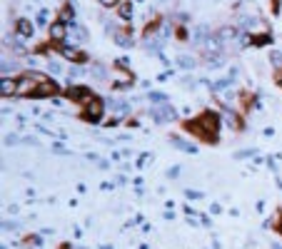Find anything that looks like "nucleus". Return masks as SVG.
<instances>
[{"label": "nucleus", "instance_id": "obj_3", "mask_svg": "<svg viewBox=\"0 0 282 249\" xmlns=\"http://www.w3.org/2000/svg\"><path fill=\"white\" fill-rule=\"evenodd\" d=\"M48 32H50V40H53V43H65V37H68V23L58 20V23L50 25Z\"/></svg>", "mask_w": 282, "mask_h": 249}, {"label": "nucleus", "instance_id": "obj_10", "mask_svg": "<svg viewBox=\"0 0 282 249\" xmlns=\"http://www.w3.org/2000/svg\"><path fill=\"white\" fill-rule=\"evenodd\" d=\"M222 117H225V122L230 124V127H235V130H240V127H243V124H240V120H237V115H235V112H225Z\"/></svg>", "mask_w": 282, "mask_h": 249}, {"label": "nucleus", "instance_id": "obj_23", "mask_svg": "<svg viewBox=\"0 0 282 249\" xmlns=\"http://www.w3.org/2000/svg\"><path fill=\"white\" fill-rule=\"evenodd\" d=\"M3 227H5V229H18V222H5Z\"/></svg>", "mask_w": 282, "mask_h": 249}, {"label": "nucleus", "instance_id": "obj_7", "mask_svg": "<svg viewBox=\"0 0 282 249\" xmlns=\"http://www.w3.org/2000/svg\"><path fill=\"white\" fill-rule=\"evenodd\" d=\"M18 32H20V37H30L33 35V23L25 20V18H20L18 20Z\"/></svg>", "mask_w": 282, "mask_h": 249}, {"label": "nucleus", "instance_id": "obj_12", "mask_svg": "<svg viewBox=\"0 0 282 249\" xmlns=\"http://www.w3.org/2000/svg\"><path fill=\"white\" fill-rule=\"evenodd\" d=\"M63 55H65V58H70V60H77V62L83 60V55H80L75 48H70V45H65V48H63Z\"/></svg>", "mask_w": 282, "mask_h": 249}, {"label": "nucleus", "instance_id": "obj_22", "mask_svg": "<svg viewBox=\"0 0 282 249\" xmlns=\"http://www.w3.org/2000/svg\"><path fill=\"white\" fill-rule=\"evenodd\" d=\"M15 142H18L15 135H8V137H5V145H15Z\"/></svg>", "mask_w": 282, "mask_h": 249}, {"label": "nucleus", "instance_id": "obj_25", "mask_svg": "<svg viewBox=\"0 0 282 249\" xmlns=\"http://www.w3.org/2000/svg\"><path fill=\"white\" fill-rule=\"evenodd\" d=\"M272 249H282V244H277V242H275V244H272Z\"/></svg>", "mask_w": 282, "mask_h": 249}, {"label": "nucleus", "instance_id": "obj_5", "mask_svg": "<svg viewBox=\"0 0 282 249\" xmlns=\"http://www.w3.org/2000/svg\"><path fill=\"white\" fill-rule=\"evenodd\" d=\"M58 88H55V82H50V80H45V82H40V85L35 88V95L33 97H43V95H53Z\"/></svg>", "mask_w": 282, "mask_h": 249}, {"label": "nucleus", "instance_id": "obj_4", "mask_svg": "<svg viewBox=\"0 0 282 249\" xmlns=\"http://www.w3.org/2000/svg\"><path fill=\"white\" fill-rule=\"evenodd\" d=\"M0 95L3 97H8V95H18V80H13V77H3L0 80Z\"/></svg>", "mask_w": 282, "mask_h": 249}, {"label": "nucleus", "instance_id": "obj_11", "mask_svg": "<svg viewBox=\"0 0 282 249\" xmlns=\"http://www.w3.org/2000/svg\"><path fill=\"white\" fill-rule=\"evenodd\" d=\"M177 65H180L182 70H192V67H195V60H192L190 55H180V58H177Z\"/></svg>", "mask_w": 282, "mask_h": 249}, {"label": "nucleus", "instance_id": "obj_2", "mask_svg": "<svg viewBox=\"0 0 282 249\" xmlns=\"http://www.w3.org/2000/svg\"><path fill=\"white\" fill-rule=\"evenodd\" d=\"M103 110H105V102H103V100H88V105H85V117H88L90 122H100Z\"/></svg>", "mask_w": 282, "mask_h": 249}, {"label": "nucleus", "instance_id": "obj_24", "mask_svg": "<svg viewBox=\"0 0 282 249\" xmlns=\"http://www.w3.org/2000/svg\"><path fill=\"white\" fill-rule=\"evenodd\" d=\"M187 197H190V199H200L203 194H200V192H187Z\"/></svg>", "mask_w": 282, "mask_h": 249}, {"label": "nucleus", "instance_id": "obj_18", "mask_svg": "<svg viewBox=\"0 0 282 249\" xmlns=\"http://www.w3.org/2000/svg\"><path fill=\"white\" fill-rule=\"evenodd\" d=\"M45 23H48V13L40 10V13H37V25H45Z\"/></svg>", "mask_w": 282, "mask_h": 249}, {"label": "nucleus", "instance_id": "obj_19", "mask_svg": "<svg viewBox=\"0 0 282 249\" xmlns=\"http://www.w3.org/2000/svg\"><path fill=\"white\" fill-rule=\"evenodd\" d=\"M255 155V150H243V152H237L235 157H252Z\"/></svg>", "mask_w": 282, "mask_h": 249}, {"label": "nucleus", "instance_id": "obj_17", "mask_svg": "<svg viewBox=\"0 0 282 249\" xmlns=\"http://www.w3.org/2000/svg\"><path fill=\"white\" fill-rule=\"evenodd\" d=\"M270 60H272V65H275V67H280V65H282V55H280V53H272V55H270Z\"/></svg>", "mask_w": 282, "mask_h": 249}, {"label": "nucleus", "instance_id": "obj_14", "mask_svg": "<svg viewBox=\"0 0 282 249\" xmlns=\"http://www.w3.org/2000/svg\"><path fill=\"white\" fill-rule=\"evenodd\" d=\"M120 15L130 20V15H133V5H130V3H120Z\"/></svg>", "mask_w": 282, "mask_h": 249}, {"label": "nucleus", "instance_id": "obj_16", "mask_svg": "<svg viewBox=\"0 0 282 249\" xmlns=\"http://www.w3.org/2000/svg\"><path fill=\"white\" fill-rule=\"evenodd\" d=\"M115 43H117V45H123V48H130V45H133V40H130V37H125V35H117Z\"/></svg>", "mask_w": 282, "mask_h": 249}, {"label": "nucleus", "instance_id": "obj_15", "mask_svg": "<svg viewBox=\"0 0 282 249\" xmlns=\"http://www.w3.org/2000/svg\"><path fill=\"white\" fill-rule=\"evenodd\" d=\"M93 75H98L100 80H105V77H107V70H105L103 65H93Z\"/></svg>", "mask_w": 282, "mask_h": 249}, {"label": "nucleus", "instance_id": "obj_8", "mask_svg": "<svg viewBox=\"0 0 282 249\" xmlns=\"http://www.w3.org/2000/svg\"><path fill=\"white\" fill-rule=\"evenodd\" d=\"M170 142H173L177 150H182V152H197V147H195L192 142H185V140H180V137H173Z\"/></svg>", "mask_w": 282, "mask_h": 249}, {"label": "nucleus", "instance_id": "obj_20", "mask_svg": "<svg viewBox=\"0 0 282 249\" xmlns=\"http://www.w3.org/2000/svg\"><path fill=\"white\" fill-rule=\"evenodd\" d=\"M48 67H50V72H60V70H63V67H60L55 60H53V62H48Z\"/></svg>", "mask_w": 282, "mask_h": 249}, {"label": "nucleus", "instance_id": "obj_13", "mask_svg": "<svg viewBox=\"0 0 282 249\" xmlns=\"http://www.w3.org/2000/svg\"><path fill=\"white\" fill-rule=\"evenodd\" d=\"M150 102H152V105H165L168 97H165V95H160V93H150Z\"/></svg>", "mask_w": 282, "mask_h": 249}, {"label": "nucleus", "instance_id": "obj_9", "mask_svg": "<svg viewBox=\"0 0 282 249\" xmlns=\"http://www.w3.org/2000/svg\"><path fill=\"white\" fill-rule=\"evenodd\" d=\"M68 97H72V100H77V97H90V93H88L85 88H70V90H68Z\"/></svg>", "mask_w": 282, "mask_h": 249}, {"label": "nucleus", "instance_id": "obj_21", "mask_svg": "<svg viewBox=\"0 0 282 249\" xmlns=\"http://www.w3.org/2000/svg\"><path fill=\"white\" fill-rule=\"evenodd\" d=\"M100 5H107V8H112V5H117V0H98Z\"/></svg>", "mask_w": 282, "mask_h": 249}, {"label": "nucleus", "instance_id": "obj_1", "mask_svg": "<svg viewBox=\"0 0 282 249\" xmlns=\"http://www.w3.org/2000/svg\"><path fill=\"white\" fill-rule=\"evenodd\" d=\"M150 117L157 122V124H165V122H173V120H177V112L165 102V105H152L150 107Z\"/></svg>", "mask_w": 282, "mask_h": 249}, {"label": "nucleus", "instance_id": "obj_6", "mask_svg": "<svg viewBox=\"0 0 282 249\" xmlns=\"http://www.w3.org/2000/svg\"><path fill=\"white\" fill-rule=\"evenodd\" d=\"M107 107L115 110L117 115H128V112H130V105L123 102V100H107Z\"/></svg>", "mask_w": 282, "mask_h": 249}]
</instances>
